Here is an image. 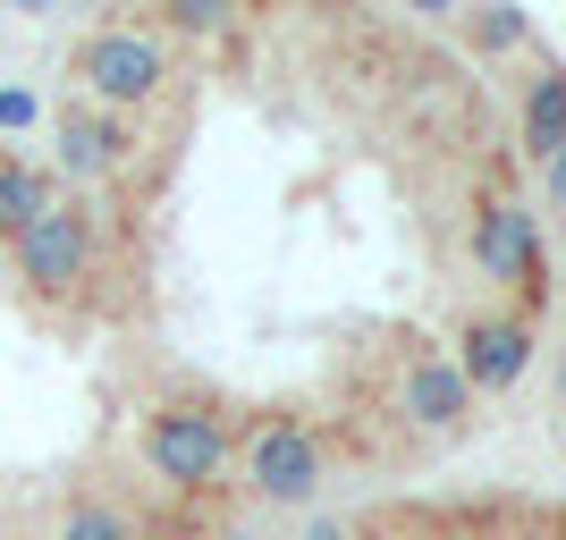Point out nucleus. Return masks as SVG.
Instances as JSON below:
<instances>
[{
    "label": "nucleus",
    "mask_w": 566,
    "mask_h": 540,
    "mask_svg": "<svg viewBox=\"0 0 566 540\" xmlns=\"http://www.w3.org/2000/svg\"><path fill=\"white\" fill-rule=\"evenodd\" d=\"M69 76H76V102H102V110L136 118L169 94V43L153 25H94L85 43L69 51Z\"/></svg>",
    "instance_id": "f257e3e1"
},
{
    "label": "nucleus",
    "mask_w": 566,
    "mask_h": 540,
    "mask_svg": "<svg viewBox=\"0 0 566 540\" xmlns=\"http://www.w3.org/2000/svg\"><path fill=\"white\" fill-rule=\"evenodd\" d=\"M136 447H144V465H153V481H169L178 498H203V490H220L237 473V431L195 398L153 405L144 431H136Z\"/></svg>",
    "instance_id": "f03ea898"
},
{
    "label": "nucleus",
    "mask_w": 566,
    "mask_h": 540,
    "mask_svg": "<svg viewBox=\"0 0 566 540\" xmlns=\"http://www.w3.org/2000/svg\"><path fill=\"white\" fill-rule=\"evenodd\" d=\"M237 473H245L254 507H313V490L331 481V440L305 414H262L237 440Z\"/></svg>",
    "instance_id": "7ed1b4c3"
},
{
    "label": "nucleus",
    "mask_w": 566,
    "mask_h": 540,
    "mask_svg": "<svg viewBox=\"0 0 566 540\" xmlns=\"http://www.w3.org/2000/svg\"><path fill=\"white\" fill-rule=\"evenodd\" d=\"M473 271H482V279H491L516 313H533L549 296L542 229H533V212H524L516 194H499V187L473 194Z\"/></svg>",
    "instance_id": "20e7f679"
},
{
    "label": "nucleus",
    "mask_w": 566,
    "mask_h": 540,
    "mask_svg": "<svg viewBox=\"0 0 566 540\" xmlns=\"http://www.w3.org/2000/svg\"><path fill=\"white\" fill-rule=\"evenodd\" d=\"M9 262H18V287L25 296H43V305H69V296H85V279H94V262H102V229L85 203H51L34 229L9 245Z\"/></svg>",
    "instance_id": "39448f33"
},
{
    "label": "nucleus",
    "mask_w": 566,
    "mask_h": 540,
    "mask_svg": "<svg viewBox=\"0 0 566 540\" xmlns=\"http://www.w3.org/2000/svg\"><path fill=\"white\" fill-rule=\"evenodd\" d=\"M473 380L457 372V354L440 347H406L398 354V414L415 431H431V440H457V431H473Z\"/></svg>",
    "instance_id": "423d86ee"
},
{
    "label": "nucleus",
    "mask_w": 566,
    "mask_h": 540,
    "mask_svg": "<svg viewBox=\"0 0 566 540\" xmlns=\"http://www.w3.org/2000/svg\"><path fill=\"white\" fill-rule=\"evenodd\" d=\"M449 354H457V372L473 380V398H507V389L533 372V313H516V305L473 313Z\"/></svg>",
    "instance_id": "0eeeda50"
},
{
    "label": "nucleus",
    "mask_w": 566,
    "mask_h": 540,
    "mask_svg": "<svg viewBox=\"0 0 566 540\" xmlns=\"http://www.w3.org/2000/svg\"><path fill=\"white\" fill-rule=\"evenodd\" d=\"M51 144H60V178L102 187V178H118V169H136V144H144V136H136L118 110H102V102H60Z\"/></svg>",
    "instance_id": "6e6552de"
},
{
    "label": "nucleus",
    "mask_w": 566,
    "mask_h": 540,
    "mask_svg": "<svg viewBox=\"0 0 566 540\" xmlns=\"http://www.w3.org/2000/svg\"><path fill=\"white\" fill-rule=\"evenodd\" d=\"M516 152L533 169H549L566 152V68H558V60H542V68L524 76V94H516Z\"/></svg>",
    "instance_id": "1a4fd4ad"
},
{
    "label": "nucleus",
    "mask_w": 566,
    "mask_h": 540,
    "mask_svg": "<svg viewBox=\"0 0 566 540\" xmlns=\"http://www.w3.org/2000/svg\"><path fill=\"white\" fill-rule=\"evenodd\" d=\"M60 203V187H51V169H34V161H18V152H0V236L18 245L34 220Z\"/></svg>",
    "instance_id": "9d476101"
},
{
    "label": "nucleus",
    "mask_w": 566,
    "mask_h": 540,
    "mask_svg": "<svg viewBox=\"0 0 566 540\" xmlns=\"http://www.w3.org/2000/svg\"><path fill=\"white\" fill-rule=\"evenodd\" d=\"M51 540H144V523L118 498H69L60 523H51Z\"/></svg>",
    "instance_id": "9b49d317"
},
{
    "label": "nucleus",
    "mask_w": 566,
    "mask_h": 540,
    "mask_svg": "<svg viewBox=\"0 0 566 540\" xmlns=\"http://www.w3.org/2000/svg\"><path fill=\"white\" fill-rule=\"evenodd\" d=\"M161 25H169V34H195V43H212V34H229V25H237V9H229V0H169Z\"/></svg>",
    "instance_id": "f8f14e48"
},
{
    "label": "nucleus",
    "mask_w": 566,
    "mask_h": 540,
    "mask_svg": "<svg viewBox=\"0 0 566 540\" xmlns=\"http://www.w3.org/2000/svg\"><path fill=\"white\" fill-rule=\"evenodd\" d=\"M524 34H533V25H524V9H473V18H465V43H473V51H516Z\"/></svg>",
    "instance_id": "ddd939ff"
},
{
    "label": "nucleus",
    "mask_w": 566,
    "mask_h": 540,
    "mask_svg": "<svg viewBox=\"0 0 566 540\" xmlns=\"http://www.w3.org/2000/svg\"><path fill=\"white\" fill-rule=\"evenodd\" d=\"M542 194H549V212H566V152L542 169Z\"/></svg>",
    "instance_id": "4468645a"
},
{
    "label": "nucleus",
    "mask_w": 566,
    "mask_h": 540,
    "mask_svg": "<svg viewBox=\"0 0 566 540\" xmlns=\"http://www.w3.org/2000/svg\"><path fill=\"white\" fill-rule=\"evenodd\" d=\"M296 540H355V532H347V523H331V516H313V523H305Z\"/></svg>",
    "instance_id": "2eb2a0df"
}]
</instances>
